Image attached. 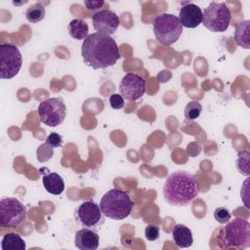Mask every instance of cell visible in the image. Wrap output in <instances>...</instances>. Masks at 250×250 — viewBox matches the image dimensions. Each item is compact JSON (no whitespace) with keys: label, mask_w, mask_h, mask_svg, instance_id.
<instances>
[{"label":"cell","mask_w":250,"mask_h":250,"mask_svg":"<svg viewBox=\"0 0 250 250\" xmlns=\"http://www.w3.org/2000/svg\"><path fill=\"white\" fill-rule=\"evenodd\" d=\"M178 18L183 27L195 28L202 22V11L197 5L188 3L181 8Z\"/></svg>","instance_id":"cell-13"},{"label":"cell","mask_w":250,"mask_h":250,"mask_svg":"<svg viewBox=\"0 0 250 250\" xmlns=\"http://www.w3.org/2000/svg\"><path fill=\"white\" fill-rule=\"evenodd\" d=\"M236 168L240 174L244 176H249V150L245 149L239 151L236 159Z\"/></svg>","instance_id":"cell-22"},{"label":"cell","mask_w":250,"mask_h":250,"mask_svg":"<svg viewBox=\"0 0 250 250\" xmlns=\"http://www.w3.org/2000/svg\"><path fill=\"white\" fill-rule=\"evenodd\" d=\"M109 104L113 109H121L124 106V99L120 94H112L109 97Z\"/></svg>","instance_id":"cell-27"},{"label":"cell","mask_w":250,"mask_h":250,"mask_svg":"<svg viewBox=\"0 0 250 250\" xmlns=\"http://www.w3.org/2000/svg\"><path fill=\"white\" fill-rule=\"evenodd\" d=\"M25 247V241L16 232L6 233L1 240L2 250H24Z\"/></svg>","instance_id":"cell-19"},{"label":"cell","mask_w":250,"mask_h":250,"mask_svg":"<svg viewBox=\"0 0 250 250\" xmlns=\"http://www.w3.org/2000/svg\"><path fill=\"white\" fill-rule=\"evenodd\" d=\"M201 111H202V105L200 104V103L196 101H190L185 106L184 114L186 119L194 120L199 117Z\"/></svg>","instance_id":"cell-21"},{"label":"cell","mask_w":250,"mask_h":250,"mask_svg":"<svg viewBox=\"0 0 250 250\" xmlns=\"http://www.w3.org/2000/svg\"><path fill=\"white\" fill-rule=\"evenodd\" d=\"M134 207L130 195L119 188H112L105 192L100 201V208L104 217L120 221L127 218Z\"/></svg>","instance_id":"cell-3"},{"label":"cell","mask_w":250,"mask_h":250,"mask_svg":"<svg viewBox=\"0 0 250 250\" xmlns=\"http://www.w3.org/2000/svg\"><path fill=\"white\" fill-rule=\"evenodd\" d=\"M68 34L76 40H84L89 34V26L87 22L81 19L72 20L67 26Z\"/></svg>","instance_id":"cell-17"},{"label":"cell","mask_w":250,"mask_h":250,"mask_svg":"<svg viewBox=\"0 0 250 250\" xmlns=\"http://www.w3.org/2000/svg\"><path fill=\"white\" fill-rule=\"evenodd\" d=\"M249 24L250 21L248 20L242 21L235 25L234 29V40L236 44L244 49H249Z\"/></svg>","instance_id":"cell-18"},{"label":"cell","mask_w":250,"mask_h":250,"mask_svg":"<svg viewBox=\"0 0 250 250\" xmlns=\"http://www.w3.org/2000/svg\"><path fill=\"white\" fill-rule=\"evenodd\" d=\"M221 239L225 244L224 247H235L238 249H246L250 246V224L247 220L236 217L221 232Z\"/></svg>","instance_id":"cell-5"},{"label":"cell","mask_w":250,"mask_h":250,"mask_svg":"<svg viewBox=\"0 0 250 250\" xmlns=\"http://www.w3.org/2000/svg\"><path fill=\"white\" fill-rule=\"evenodd\" d=\"M152 26L156 40L165 46H170L177 42L183 32V25L179 18L167 13L156 16L153 19Z\"/></svg>","instance_id":"cell-4"},{"label":"cell","mask_w":250,"mask_h":250,"mask_svg":"<svg viewBox=\"0 0 250 250\" xmlns=\"http://www.w3.org/2000/svg\"><path fill=\"white\" fill-rule=\"evenodd\" d=\"M22 57L19 48L11 43L0 45V77L1 79H11L21 70Z\"/></svg>","instance_id":"cell-9"},{"label":"cell","mask_w":250,"mask_h":250,"mask_svg":"<svg viewBox=\"0 0 250 250\" xmlns=\"http://www.w3.org/2000/svg\"><path fill=\"white\" fill-rule=\"evenodd\" d=\"M37 113L42 123L49 127H57L64 121L66 106L62 98H49L39 104Z\"/></svg>","instance_id":"cell-7"},{"label":"cell","mask_w":250,"mask_h":250,"mask_svg":"<svg viewBox=\"0 0 250 250\" xmlns=\"http://www.w3.org/2000/svg\"><path fill=\"white\" fill-rule=\"evenodd\" d=\"M175 244L180 248H188L192 245L193 238L191 230L183 224H177L172 229Z\"/></svg>","instance_id":"cell-15"},{"label":"cell","mask_w":250,"mask_h":250,"mask_svg":"<svg viewBox=\"0 0 250 250\" xmlns=\"http://www.w3.org/2000/svg\"><path fill=\"white\" fill-rule=\"evenodd\" d=\"M42 182L45 189L53 195H59L64 190V182L62 178L55 172L44 174Z\"/></svg>","instance_id":"cell-16"},{"label":"cell","mask_w":250,"mask_h":250,"mask_svg":"<svg viewBox=\"0 0 250 250\" xmlns=\"http://www.w3.org/2000/svg\"><path fill=\"white\" fill-rule=\"evenodd\" d=\"M76 221L85 228H95L104 223V214L101 211L100 205L94 201H84L74 212Z\"/></svg>","instance_id":"cell-11"},{"label":"cell","mask_w":250,"mask_h":250,"mask_svg":"<svg viewBox=\"0 0 250 250\" xmlns=\"http://www.w3.org/2000/svg\"><path fill=\"white\" fill-rule=\"evenodd\" d=\"M62 137L58 133H55V132L50 133V135L46 138V141H45V143L53 148L60 147L62 146Z\"/></svg>","instance_id":"cell-26"},{"label":"cell","mask_w":250,"mask_h":250,"mask_svg":"<svg viewBox=\"0 0 250 250\" xmlns=\"http://www.w3.org/2000/svg\"><path fill=\"white\" fill-rule=\"evenodd\" d=\"M146 79L135 72H129L123 76L119 83V94L124 100L135 102L142 98L146 92Z\"/></svg>","instance_id":"cell-10"},{"label":"cell","mask_w":250,"mask_h":250,"mask_svg":"<svg viewBox=\"0 0 250 250\" xmlns=\"http://www.w3.org/2000/svg\"><path fill=\"white\" fill-rule=\"evenodd\" d=\"M104 5V0H85L84 6L88 11L97 12L102 9V7Z\"/></svg>","instance_id":"cell-28"},{"label":"cell","mask_w":250,"mask_h":250,"mask_svg":"<svg viewBox=\"0 0 250 250\" xmlns=\"http://www.w3.org/2000/svg\"><path fill=\"white\" fill-rule=\"evenodd\" d=\"M81 56L83 62L94 69L114 65L121 57L115 40L110 35L100 32L91 33L83 40Z\"/></svg>","instance_id":"cell-1"},{"label":"cell","mask_w":250,"mask_h":250,"mask_svg":"<svg viewBox=\"0 0 250 250\" xmlns=\"http://www.w3.org/2000/svg\"><path fill=\"white\" fill-rule=\"evenodd\" d=\"M163 197L172 206H188L199 193V184L195 176L187 171L171 173L163 186Z\"/></svg>","instance_id":"cell-2"},{"label":"cell","mask_w":250,"mask_h":250,"mask_svg":"<svg viewBox=\"0 0 250 250\" xmlns=\"http://www.w3.org/2000/svg\"><path fill=\"white\" fill-rule=\"evenodd\" d=\"M53 156V147L48 146L46 143L41 145L37 149V158L40 162L49 160Z\"/></svg>","instance_id":"cell-24"},{"label":"cell","mask_w":250,"mask_h":250,"mask_svg":"<svg viewBox=\"0 0 250 250\" xmlns=\"http://www.w3.org/2000/svg\"><path fill=\"white\" fill-rule=\"evenodd\" d=\"M145 235L146 238L149 241H154L159 238L160 233H159V228L154 225H148L146 226L145 229Z\"/></svg>","instance_id":"cell-25"},{"label":"cell","mask_w":250,"mask_h":250,"mask_svg":"<svg viewBox=\"0 0 250 250\" xmlns=\"http://www.w3.org/2000/svg\"><path fill=\"white\" fill-rule=\"evenodd\" d=\"M26 219L25 206L15 197L0 200V225L3 228H17Z\"/></svg>","instance_id":"cell-8"},{"label":"cell","mask_w":250,"mask_h":250,"mask_svg":"<svg viewBox=\"0 0 250 250\" xmlns=\"http://www.w3.org/2000/svg\"><path fill=\"white\" fill-rule=\"evenodd\" d=\"M74 244L80 250H96L100 244V236L93 229L84 228L75 232Z\"/></svg>","instance_id":"cell-14"},{"label":"cell","mask_w":250,"mask_h":250,"mask_svg":"<svg viewBox=\"0 0 250 250\" xmlns=\"http://www.w3.org/2000/svg\"><path fill=\"white\" fill-rule=\"evenodd\" d=\"M230 213L226 207H218L214 211V219L219 224H227L230 220Z\"/></svg>","instance_id":"cell-23"},{"label":"cell","mask_w":250,"mask_h":250,"mask_svg":"<svg viewBox=\"0 0 250 250\" xmlns=\"http://www.w3.org/2000/svg\"><path fill=\"white\" fill-rule=\"evenodd\" d=\"M92 22L97 32L104 34H113L119 24V17L110 10H101L92 17Z\"/></svg>","instance_id":"cell-12"},{"label":"cell","mask_w":250,"mask_h":250,"mask_svg":"<svg viewBox=\"0 0 250 250\" xmlns=\"http://www.w3.org/2000/svg\"><path fill=\"white\" fill-rule=\"evenodd\" d=\"M25 17L28 21L36 23L41 21L45 17V8L40 3H35L27 8Z\"/></svg>","instance_id":"cell-20"},{"label":"cell","mask_w":250,"mask_h":250,"mask_svg":"<svg viewBox=\"0 0 250 250\" xmlns=\"http://www.w3.org/2000/svg\"><path fill=\"white\" fill-rule=\"evenodd\" d=\"M231 13L225 3L211 2L202 13L203 25L212 32H224L229 28Z\"/></svg>","instance_id":"cell-6"}]
</instances>
